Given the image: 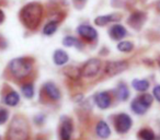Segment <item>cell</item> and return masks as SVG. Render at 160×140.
<instances>
[{
	"mask_svg": "<svg viewBox=\"0 0 160 140\" xmlns=\"http://www.w3.org/2000/svg\"><path fill=\"white\" fill-rule=\"evenodd\" d=\"M71 133H72V124L70 119L65 118L60 126V137L62 140H70Z\"/></svg>",
	"mask_w": 160,
	"mask_h": 140,
	"instance_id": "cell-12",
	"label": "cell"
},
{
	"mask_svg": "<svg viewBox=\"0 0 160 140\" xmlns=\"http://www.w3.org/2000/svg\"><path fill=\"white\" fill-rule=\"evenodd\" d=\"M76 1H86V0H76Z\"/></svg>",
	"mask_w": 160,
	"mask_h": 140,
	"instance_id": "cell-30",
	"label": "cell"
},
{
	"mask_svg": "<svg viewBox=\"0 0 160 140\" xmlns=\"http://www.w3.org/2000/svg\"><path fill=\"white\" fill-rule=\"evenodd\" d=\"M146 19H147V14L144 11H135L129 16L127 22L135 30H139L142 27V24L145 23Z\"/></svg>",
	"mask_w": 160,
	"mask_h": 140,
	"instance_id": "cell-8",
	"label": "cell"
},
{
	"mask_svg": "<svg viewBox=\"0 0 160 140\" xmlns=\"http://www.w3.org/2000/svg\"><path fill=\"white\" fill-rule=\"evenodd\" d=\"M132 109H133L134 113L138 114V115H142V114H145L147 112V109H149V106H147L144 102L142 101L140 98H137L132 102L131 105Z\"/></svg>",
	"mask_w": 160,
	"mask_h": 140,
	"instance_id": "cell-16",
	"label": "cell"
},
{
	"mask_svg": "<svg viewBox=\"0 0 160 140\" xmlns=\"http://www.w3.org/2000/svg\"><path fill=\"white\" fill-rule=\"evenodd\" d=\"M77 33L88 42H93L98 38V32L93 27L88 24H81L77 27Z\"/></svg>",
	"mask_w": 160,
	"mask_h": 140,
	"instance_id": "cell-7",
	"label": "cell"
},
{
	"mask_svg": "<svg viewBox=\"0 0 160 140\" xmlns=\"http://www.w3.org/2000/svg\"><path fill=\"white\" fill-rule=\"evenodd\" d=\"M53 60L56 66H64L69 60V56L62 49H56L53 54Z\"/></svg>",
	"mask_w": 160,
	"mask_h": 140,
	"instance_id": "cell-14",
	"label": "cell"
},
{
	"mask_svg": "<svg viewBox=\"0 0 160 140\" xmlns=\"http://www.w3.org/2000/svg\"><path fill=\"white\" fill-rule=\"evenodd\" d=\"M58 25H59V21L57 20H52L48 21L43 27V34L46 36H51L58 30Z\"/></svg>",
	"mask_w": 160,
	"mask_h": 140,
	"instance_id": "cell-17",
	"label": "cell"
},
{
	"mask_svg": "<svg viewBox=\"0 0 160 140\" xmlns=\"http://www.w3.org/2000/svg\"><path fill=\"white\" fill-rule=\"evenodd\" d=\"M8 120V112L6 109H0V125L5 124Z\"/></svg>",
	"mask_w": 160,
	"mask_h": 140,
	"instance_id": "cell-26",
	"label": "cell"
},
{
	"mask_svg": "<svg viewBox=\"0 0 160 140\" xmlns=\"http://www.w3.org/2000/svg\"><path fill=\"white\" fill-rule=\"evenodd\" d=\"M44 90H45V93L47 94L51 100L54 101H58L60 99V91L56 84H54L53 82H47L44 84Z\"/></svg>",
	"mask_w": 160,
	"mask_h": 140,
	"instance_id": "cell-13",
	"label": "cell"
},
{
	"mask_svg": "<svg viewBox=\"0 0 160 140\" xmlns=\"http://www.w3.org/2000/svg\"><path fill=\"white\" fill-rule=\"evenodd\" d=\"M38 140H43V139H38Z\"/></svg>",
	"mask_w": 160,
	"mask_h": 140,
	"instance_id": "cell-31",
	"label": "cell"
},
{
	"mask_svg": "<svg viewBox=\"0 0 160 140\" xmlns=\"http://www.w3.org/2000/svg\"><path fill=\"white\" fill-rule=\"evenodd\" d=\"M132 85H133V88L136 91L145 92L148 90L149 82L147 80H145V79H135V80L132 82Z\"/></svg>",
	"mask_w": 160,
	"mask_h": 140,
	"instance_id": "cell-19",
	"label": "cell"
},
{
	"mask_svg": "<svg viewBox=\"0 0 160 140\" xmlns=\"http://www.w3.org/2000/svg\"><path fill=\"white\" fill-rule=\"evenodd\" d=\"M94 102H96L98 107H100L101 109H105L110 107L112 100L108 92H100V93L96 94V96H94Z\"/></svg>",
	"mask_w": 160,
	"mask_h": 140,
	"instance_id": "cell-10",
	"label": "cell"
},
{
	"mask_svg": "<svg viewBox=\"0 0 160 140\" xmlns=\"http://www.w3.org/2000/svg\"><path fill=\"white\" fill-rule=\"evenodd\" d=\"M101 69V61L97 58H92V59L88 60L82 68L80 69L81 76L85 78H92V77L97 76L99 74Z\"/></svg>",
	"mask_w": 160,
	"mask_h": 140,
	"instance_id": "cell-4",
	"label": "cell"
},
{
	"mask_svg": "<svg viewBox=\"0 0 160 140\" xmlns=\"http://www.w3.org/2000/svg\"><path fill=\"white\" fill-rule=\"evenodd\" d=\"M128 68V62L125 60H118V61H109L104 68L105 75L109 77H113L121 72L125 71Z\"/></svg>",
	"mask_w": 160,
	"mask_h": 140,
	"instance_id": "cell-5",
	"label": "cell"
},
{
	"mask_svg": "<svg viewBox=\"0 0 160 140\" xmlns=\"http://www.w3.org/2000/svg\"><path fill=\"white\" fill-rule=\"evenodd\" d=\"M43 117H44L43 115H40L38 117H35V122H38V124H42V123H43Z\"/></svg>",
	"mask_w": 160,
	"mask_h": 140,
	"instance_id": "cell-29",
	"label": "cell"
},
{
	"mask_svg": "<svg viewBox=\"0 0 160 140\" xmlns=\"http://www.w3.org/2000/svg\"><path fill=\"white\" fill-rule=\"evenodd\" d=\"M109 35L112 40L121 41L127 35V30L122 24H114L110 27L109 30Z\"/></svg>",
	"mask_w": 160,
	"mask_h": 140,
	"instance_id": "cell-9",
	"label": "cell"
},
{
	"mask_svg": "<svg viewBox=\"0 0 160 140\" xmlns=\"http://www.w3.org/2000/svg\"><path fill=\"white\" fill-rule=\"evenodd\" d=\"M43 6L38 2L27 3L20 11V20L27 29L35 30L43 18Z\"/></svg>",
	"mask_w": 160,
	"mask_h": 140,
	"instance_id": "cell-1",
	"label": "cell"
},
{
	"mask_svg": "<svg viewBox=\"0 0 160 140\" xmlns=\"http://www.w3.org/2000/svg\"><path fill=\"white\" fill-rule=\"evenodd\" d=\"M0 140H1V138H0Z\"/></svg>",
	"mask_w": 160,
	"mask_h": 140,
	"instance_id": "cell-32",
	"label": "cell"
},
{
	"mask_svg": "<svg viewBox=\"0 0 160 140\" xmlns=\"http://www.w3.org/2000/svg\"><path fill=\"white\" fill-rule=\"evenodd\" d=\"M116 95L121 101H126L129 96V90L125 83H118L116 89Z\"/></svg>",
	"mask_w": 160,
	"mask_h": 140,
	"instance_id": "cell-18",
	"label": "cell"
},
{
	"mask_svg": "<svg viewBox=\"0 0 160 140\" xmlns=\"http://www.w3.org/2000/svg\"><path fill=\"white\" fill-rule=\"evenodd\" d=\"M115 129L118 133H125L131 129L132 127V118L127 114H118L115 118Z\"/></svg>",
	"mask_w": 160,
	"mask_h": 140,
	"instance_id": "cell-6",
	"label": "cell"
},
{
	"mask_svg": "<svg viewBox=\"0 0 160 140\" xmlns=\"http://www.w3.org/2000/svg\"><path fill=\"white\" fill-rule=\"evenodd\" d=\"M9 69L12 76H14L18 79H22L31 74L32 69H33V62L31 59L25 57L16 58V59L10 61Z\"/></svg>",
	"mask_w": 160,
	"mask_h": 140,
	"instance_id": "cell-3",
	"label": "cell"
},
{
	"mask_svg": "<svg viewBox=\"0 0 160 140\" xmlns=\"http://www.w3.org/2000/svg\"><path fill=\"white\" fill-rule=\"evenodd\" d=\"M20 101V95L16 91H11L5 96V103L9 106H16Z\"/></svg>",
	"mask_w": 160,
	"mask_h": 140,
	"instance_id": "cell-20",
	"label": "cell"
},
{
	"mask_svg": "<svg viewBox=\"0 0 160 140\" xmlns=\"http://www.w3.org/2000/svg\"><path fill=\"white\" fill-rule=\"evenodd\" d=\"M120 19H121V14H118V13L100 16L94 19V24L98 25V27H105V25H108L109 23L114 22V21H118Z\"/></svg>",
	"mask_w": 160,
	"mask_h": 140,
	"instance_id": "cell-11",
	"label": "cell"
},
{
	"mask_svg": "<svg viewBox=\"0 0 160 140\" xmlns=\"http://www.w3.org/2000/svg\"><path fill=\"white\" fill-rule=\"evenodd\" d=\"M65 75L67 77H69L70 79H78L80 76H81V72H80V69L77 68V67H73V66H70V67H67L65 69Z\"/></svg>",
	"mask_w": 160,
	"mask_h": 140,
	"instance_id": "cell-22",
	"label": "cell"
},
{
	"mask_svg": "<svg viewBox=\"0 0 160 140\" xmlns=\"http://www.w3.org/2000/svg\"><path fill=\"white\" fill-rule=\"evenodd\" d=\"M5 19H6L5 12H3L2 10L0 9V24H1V23H3V21H5Z\"/></svg>",
	"mask_w": 160,
	"mask_h": 140,
	"instance_id": "cell-28",
	"label": "cell"
},
{
	"mask_svg": "<svg viewBox=\"0 0 160 140\" xmlns=\"http://www.w3.org/2000/svg\"><path fill=\"white\" fill-rule=\"evenodd\" d=\"M62 44L66 47H77V48L81 47V42L75 36H66L62 40Z\"/></svg>",
	"mask_w": 160,
	"mask_h": 140,
	"instance_id": "cell-21",
	"label": "cell"
},
{
	"mask_svg": "<svg viewBox=\"0 0 160 140\" xmlns=\"http://www.w3.org/2000/svg\"><path fill=\"white\" fill-rule=\"evenodd\" d=\"M134 48V44L129 41H122L118 44V49L122 53H129Z\"/></svg>",
	"mask_w": 160,
	"mask_h": 140,
	"instance_id": "cell-23",
	"label": "cell"
},
{
	"mask_svg": "<svg viewBox=\"0 0 160 140\" xmlns=\"http://www.w3.org/2000/svg\"><path fill=\"white\" fill-rule=\"evenodd\" d=\"M29 127L23 117H16L12 119L8 130V140H28Z\"/></svg>",
	"mask_w": 160,
	"mask_h": 140,
	"instance_id": "cell-2",
	"label": "cell"
},
{
	"mask_svg": "<svg viewBox=\"0 0 160 140\" xmlns=\"http://www.w3.org/2000/svg\"><path fill=\"white\" fill-rule=\"evenodd\" d=\"M22 93L27 99H32L34 96V87L32 83H27L22 87Z\"/></svg>",
	"mask_w": 160,
	"mask_h": 140,
	"instance_id": "cell-25",
	"label": "cell"
},
{
	"mask_svg": "<svg viewBox=\"0 0 160 140\" xmlns=\"http://www.w3.org/2000/svg\"><path fill=\"white\" fill-rule=\"evenodd\" d=\"M96 133L100 138H102V139H107V138H109L110 135H111V129H110L109 125H108L107 123L103 122V120H101V122H99L98 125H97Z\"/></svg>",
	"mask_w": 160,
	"mask_h": 140,
	"instance_id": "cell-15",
	"label": "cell"
},
{
	"mask_svg": "<svg viewBox=\"0 0 160 140\" xmlns=\"http://www.w3.org/2000/svg\"><path fill=\"white\" fill-rule=\"evenodd\" d=\"M152 94H153V96L156 98V100L160 102V85H156V87L153 88Z\"/></svg>",
	"mask_w": 160,
	"mask_h": 140,
	"instance_id": "cell-27",
	"label": "cell"
},
{
	"mask_svg": "<svg viewBox=\"0 0 160 140\" xmlns=\"http://www.w3.org/2000/svg\"><path fill=\"white\" fill-rule=\"evenodd\" d=\"M138 137L142 140H155V133L151 129H142L138 133Z\"/></svg>",
	"mask_w": 160,
	"mask_h": 140,
	"instance_id": "cell-24",
	"label": "cell"
}]
</instances>
